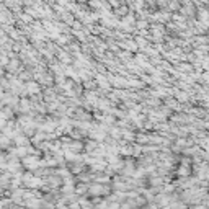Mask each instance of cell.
<instances>
[{
    "instance_id": "6da1fadb",
    "label": "cell",
    "mask_w": 209,
    "mask_h": 209,
    "mask_svg": "<svg viewBox=\"0 0 209 209\" xmlns=\"http://www.w3.org/2000/svg\"><path fill=\"white\" fill-rule=\"evenodd\" d=\"M23 163H25L26 167H30V168H36V167H39V162H38V158L33 157V155H26L25 158H23Z\"/></svg>"
},
{
    "instance_id": "7a4b0ae2",
    "label": "cell",
    "mask_w": 209,
    "mask_h": 209,
    "mask_svg": "<svg viewBox=\"0 0 209 209\" xmlns=\"http://www.w3.org/2000/svg\"><path fill=\"white\" fill-rule=\"evenodd\" d=\"M25 88H26V92L31 93V95H36V93H39V85H38V83H34V82H28Z\"/></svg>"
},
{
    "instance_id": "3957f363",
    "label": "cell",
    "mask_w": 209,
    "mask_h": 209,
    "mask_svg": "<svg viewBox=\"0 0 209 209\" xmlns=\"http://www.w3.org/2000/svg\"><path fill=\"white\" fill-rule=\"evenodd\" d=\"M105 191H106V188L101 186V185H93V186H90V193L92 194H101Z\"/></svg>"
},
{
    "instance_id": "277c9868",
    "label": "cell",
    "mask_w": 209,
    "mask_h": 209,
    "mask_svg": "<svg viewBox=\"0 0 209 209\" xmlns=\"http://www.w3.org/2000/svg\"><path fill=\"white\" fill-rule=\"evenodd\" d=\"M186 163H188V162L185 160V165H181V167H180V170H178V173H180V175H185V177L189 173V167L186 165Z\"/></svg>"
},
{
    "instance_id": "5b68a950",
    "label": "cell",
    "mask_w": 209,
    "mask_h": 209,
    "mask_svg": "<svg viewBox=\"0 0 209 209\" xmlns=\"http://www.w3.org/2000/svg\"><path fill=\"white\" fill-rule=\"evenodd\" d=\"M15 142L18 144V145H28V139L21 137V136H15Z\"/></svg>"
},
{
    "instance_id": "8992f818",
    "label": "cell",
    "mask_w": 209,
    "mask_h": 209,
    "mask_svg": "<svg viewBox=\"0 0 209 209\" xmlns=\"http://www.w3.org/2000/svg\"><path fill=\"white\" fill-rule=\"evenodd\" d=\"M97 80H98V83L101 85V87H108V82H106V78L103 75H97Z\"/></svg>"
},
{
    "instance_id": "52a82bcc",
    "label": "cell",
    "mask_w": 209,
    "mask_h": 209,
    "mask_svg": "<svg viewBox=\"0 0 209 209\" xmlns=\"http://www.w3.org/2000/svg\"><path fill=\"white\" fill-rule=\"evenodd\" d=\"M119 152L124 154V155H131V154H133V149L126 145V147H121V149H119Z\"/></svg>"
},
{
    "instance_id": "ba28073f",
    "label": "cell",
    "mask_w": 209,
    "mask_h": 209,
    "mask_svg": "<svg viewBox=\"0 0 209 209\" xmlns=\"http://www.w3.org/2000/svg\"><path fill=\"white\" fill-rule=\"evenodd\" d=\"M66 158L67 160H78V155H75V154H72V152H66Z\"/></svg>"
},
{
    "instance_id": "9c48e42d",
    "label": "cell",
    "mask_w": 209,
    "mask_h": 209,
    "mask_svg": "<svg viewBox=\"0 0 209 209\" xmlns=\"http://www.w3.org/2000/svg\"><path fill=\"white\" fill-rule=\"evenodd\" d=\"M199 18H201V20H203V23L206 25V21H208V11H206V10H201V11H199Z\"/></svg>"
},
{
    "instance_id": "30bf717a",
    "label": "cell",
    "mask_w": 209,
    "mask_h": 209,
    "mask_svg": "<svg viewBox=\"0 0 209 209\" xmlns=\"http://www.w3.org/2000/svg\"><path fill=\"white\" fill-rule=\"evenodd\" d=\"M69 149H72V150H80L82 144L80 142H72V145H69Z\"/></svg>"
},
{
    "instance_id": "8fae6325",
    "label": "cell",
    "mask_w": 209,
    "mask_h": 209,
    "mask_svg": "<svg viewBox=\"0 0 209 209\" xmlns=\"http://www.w3.org/2000/svg\"><path fill=\"white\" fill-rule=\"evenodd\" d=\"M20 105H21V110H23V111H28V110H30V105H31V103H30V101H25V100H23Z\"/></svg>"
},
{
    "instance_id": "7c38bea8",
    "label": "cell",
    "mask_w": 209,
    "mask_h": 209,
    "mask_svg": "<svg viewBox=\"0 0 209 209\" xmlns=\"http://www.w3.org/2000/svg\"><path fill=\"white\" fill-rule=\"evenodd\" d=\"M85 191H87V186H85V185H78V186H77V193L83 194Z\"/></svg>"
},
{
    "instance_id": "4fadbf2b",
    "label": "cell",
    "mask_w": 209,
    "mask_h": 209,
    "mask_svg": "<svg viewBox=\"0 0 209 209\" xmlns=\"http://www.w3.org/2000/svg\"><path fill=\"white\" fill-rule=\"evenodd\" d=\"M8 69H10V70H16V69H18V61H11Z\"/></svg>"
},
{
    "instance_id": "5bb4252c",
    "label": "cell",
    "mask_w": 209,
    "mask_h": 209,
    "mask_svg": "<svg viewBox=\"0 0 209 209\" xmlns=\"http://www.w3.org/2000/svg\"><path fill=\"white\" fill-rule=\"evenodd\" d=\"M62 191H64V193H72V191H74V186H72V185H66V186L62 188Z\"/></svg>"
},
{
    "instance_id": "9a60e30c",
    "label": "cell",
    "mask_w": 209,
    "mask_h": 209,
    "mask_svg": "<svg viewBox=\"0 0 209 209\" xmlns=\"http://www.w3.org/2000/svg\"><path fill=\"white\" fill-rule=\"evenodd\" d=\"M152 185H154V186H160V185H162V178H154L152 180Z\"/></svg>"
},
{
    "instance_id": "2e32d148",
    "label": "cell",
    "mask_w": 209,
    "mask_h": 209,
    "mask_svg": "<svg viewBox=\"0 0 209 209\" xmlns=\"http://www.w3.org/2000/svg\"><path fill=\"white\" fill-rule=\"evenodd\" d=\"M106 208H108V209H121V206H119L118 203H111L110 206H106Z\"/></svg>"
},
{
    "instance_id": "e0dca14e",
    "label": "cell",
    "mask_w": 209,
    "mask_h": 209,
    "mask_svg": "<svg viewBox=\"0 0 209 209\" xmlns=\"http://www.w3.org/2000/svg\"><path fill=\"white\" fill-rule=\"evenodd\" d=\"M177 97H178V100H186V98H188V95H186V93H178Z\"/></svg>"
},
{
    "instance_id": "ac0fdd59",
    "label": "cell",
    "mask_w": 209,
    "mask_h": 209,
    "mask_svg": "<svg viewBox=\"0 0 209 209\" xmlns=\"http://www.w3.org/2000/svg\"><path fill=\"white\" fill-rule=\"evenodd\" d=\"M180 69H181V70H189L191 67H189L188 64H185V66H180Z\"/></svg>"
},
{
    "instance_id": "d6986e66",
    "label": "cell",
    "mask_w": 209,
    "mask_h": 209,
    "mask_svg": "<svg viewBox=\"0 0 209 209\" xmlns=\"http://www.w3.org/2000/svg\"><path fill=\"white\" fill-rule=\"evenodd\" d=\"M172 189H173V186H172V185H167V186H165V191H172Z\"/></svg>"
},
{
    "instance_id": "ffe728a7",
    "label": "cell",
    "mask_w": 209,
    "mask_h": 209,
    "mask_svg": "<svg viewBox=\"0 0 209 209\" xmlns=\"http://www.w3.org/2000/svg\"><path fill=\"white\" fill-rule=\"evenodd\" d=\"M203 208H204V206H191L189 209H203Z\"/></svg>"
},
{
    "instance_id": "44dd1931",
    "label": "cell",
    "mask_w": 209,
    "mask_h": 209,
    "mask_svg": "<svg viewBox=\"0 0 209 209\" xmlns=\"http://www.w3.org/2000/svg\"><path fill=\"white\" fill-rule=\"evenodd\" d=\"M57 209H67V208H57Z\"/></svg>"
},
{
    "instance_id": "7402d4cb",
    "label": "cell",
    "mask_w": 209,
    "mask_h": 209,
    "mask_svg": "<svg viewBox=\"0 0 209 209\" xmlns=\"http://www.w3.org/2000/svg\"><path fill=\"white\" fill-rule=\"evenodd\" d=\"M201 2H208V0H201Z\"/></svg>"
}]
</instances>
